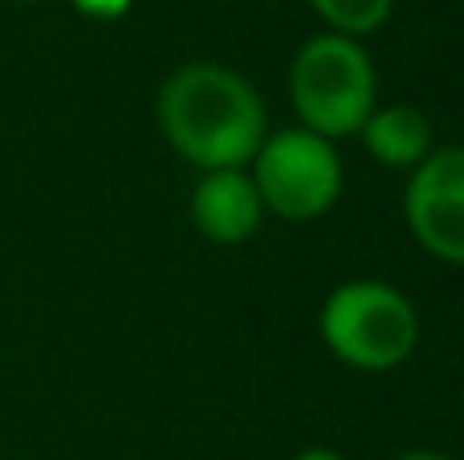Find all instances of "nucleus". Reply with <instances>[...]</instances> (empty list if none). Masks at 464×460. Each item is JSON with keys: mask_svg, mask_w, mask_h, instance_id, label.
Instances as JSON below:
<instances>
[{"mask_svg": "<svg viewBox=\"0 0 464 460\" xmlns=\"http://www.w3.org/2000/svg\"><path fill=\"white\" fill-rule=\"evenodd\" d=\"M160 127L200 171L245 168L265 143V102L228 65L188 62L160 90Z\"/></svg>", "mask_w": 464, "mask_h": 460, "instance_id": "1", "label": "nucleus"}, {"mask_svg": "<svg viewBox=\"0 0 464 460\" xmlns=\"http://www.w3.org/2000/svg\"><path fill=\"white\" fill-rule=\"evenodd\" d=\"M375 65L367 49L343 33L310 37L289 70V98L305 130L322 139L359 135V127L375 110Z\"/></svg>", "mask_w": 464, "mask_h": 460, "instance_id": "2", "label": "nucleus"}, {"mask_svg": "<svg viewBox=\"0 0 464 460\" xmlns=\"http://www.w3.org/2000/svg\"><path fill=\"white\" fill-rule=\"evenodd\" d=\"M322 342L354 371H395L420 342L416 306L387 282H346L322 306Z\"/></svg>", "mask_w": 464, "mask_h": 460, "instance_id": "3", "label": "nucleus"}, {"mask_svg": "<svg viewBox=\"0 0 464 460\" xmlns=\"http://www.w3.org/2000/svg\"><path fill=\"white\" fill-rule=\"evenodd\" d=\"M253 187L265 212L281 220H314L343 196V163L330 139L305 127L265 135L253 155Z\"/></svg>", "mask_w": 464, "mask_h": 460, "instance_id": "4", "label": "nucleus"}, {"mask_svg": "<svg viewBox=\"0 0 464 460\" xmlns=\"http://www.w3.org/2000/svg\"><path fill=\"white\" fill-rule=\"evenodd\" d=\"M403 212L432 257L464 265V147H436L411 171Z\"/></svg>", "mask_w": 464, "mask_h": 460, "instance_id": "5", "label": "nucleus"}, {"mask_svg": "<svg viewBox=\"0 0 464 460\" xmlns=\"http://www.w3.org/2000/svg\"><path fill=\"white\" fill-rule=\"evenodd\" d=\"M265 204L253 187V176L245 168L204 171V179L192 192V220L200 236L217 244H240L261 228Z\"/></svg>", "mask_w": 464, "mask_h": 460, "instance_id": "6", "label": "nucleus"}, {"mask_svg": "<svg viewBox=\"0 0 464 460\" xmlns=\"http://www.w3.org/2000/svg\"><path fill=\"white\" fill-rule=\"evenodd\" d=\"M359 139L383 168L416 171L436 151L432 122L416 106H375L371 119L359 127Z\"/></svg>", "mask_w": 464, "mask_h": 460, "instance_id": "7", "label": "nucleus"}, {"mask_svg": "<svg viewBox=\"0 0 464 460\" xmlns=\"http://www.w3.org/2000/svg\"><path fill=\"white\" fill-rule=\"evenodd\" d=\"M310 5L334 33L359 41L362 33H375L392 16L395 0H310Z\"/></svg>", "mask_w": 464, "mask_h": 460, "instance_id": "8", "label": "nucleus"}, {"mask_svg": "<svg viewBox=\"0 0 464 460\" xmlns=\"http://www.w3.org/2000/svg\"><path fill=\"white\" fill-rule=\"evenodd\" d=\"M70 5L78 8L82 16H90V21H119V16L130 13L135 0H70Z\"/></svg>", "mask_w": 464, "mask_h": 460, "instance_id": "9", "label": "nucleus"}, {"mask_svg": "<svg viewBox=\"0 0 464 460\" xmlns=\"http://www.w3.org/2000/svg\"><path fill=\"white\" fill-rule=\"evenodd\" d=\"M294 460H343L334 453V448H305V453H297Z\"/></svg>", "mask_w": 464, "mask_h": 460, "instance_id": "10", "label": "nucleus"}, {"mask_svg": "<svg viewBox=\"0 0 464 460\" xmlns=\"http://www.w3.org/2000/svg\"><path fill=\"white\" fill-rule=\"evenodd\" d=\"M395 460H452V456H444V453H403Z\"/></svg>", "mask_w": 464, "mask_h": 460, "instance_id": "11", "label": "nucleus"}, {"mask_svg": "<svg viewBox=\"0 0 464 460\" xmlns=\"http://www.w3.org/2000/svg\"><path fill=\"white\" fill-rule=\"evenodd\" d=\"M16 5H37V0H16Z\"/></svg>", "mask_w": 464, "mask_h": 460, "instance_id": "12", "label": "nucleus"}]
</instances>
